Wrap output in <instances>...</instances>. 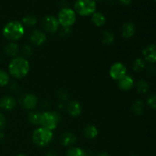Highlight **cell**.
Returning a JSON list of instances; mask_svg holds the SVG:
<instances>
[{"label": "cell", "mask_w": 156, "mask_h": 156, "mask_svg": "<svg viewBox=\"0 0 156 156\" xmlns=\"http://www.w3.org/2000/svg\"><path fill=\"white\" fill-rule=\"evenodd\" d=\"M47 156H57V154H56V152L55 151L50 150L47 152Z\"/></svg>", "instance_id": "cell-35"}, {"label": "cell", "mask_w": 156, "mask_h": 156, "mask_svg": "<svg viewBox=\"0 0 156 156\" xmlns=\"http://www.w3.org/2000/svg\"><path fill=\"white\" fill-rule=\"evenodd\" d=\"M97 1H101V0H97Z\"/></svg>", "instance_id": "cell-39"}, {"label": "cell", "mask_w": 156, "mask_h": 156, "mask_svg": "<svg viewBox=\"0 0 156 156\" xmlns=\"http://www.w3.org/2000/svg\"><path fill=\"white\" fill-rule=\"evenodd\" d=\"M97 156H110V155H108V154L107 153V152H100V153L98 154Z\"/></svg>", "instance_id": "cell-37"}, {"label": "cell", "mask_w": 156, "mask_h": 156, "mask_svg": "<svg viewBox=\"0 0 156 156\" xmlns=\"http://www.w3.org/2000/svg\"><path fill=\"white\" fill-rule=\"evenodd\" d=\"M147 104L151 108L156 110V94H152L147 98Z\"/></svg>", "instance_id": "cell-29"}, {"label": "cell", "mask_w": 156, "mask_h": 156, "mask_svg": "<svg viewBox=\"0 0 156 156\" xmlns=\"http://www.w3.org/2000/svg\"><path fill=\"white\" fill-rule=\"evenodd\" d=\"M41 24L44 30L50 34H54L59 30V23L58 19L51 15H47L44 17L42 20Z\"/></svg>", "instance_id": "cell-7"}, {"label": "cell", "mask_w": 156, "mask_h": 156, "mask_svg": "<svg viewBox=\"0 0 156 156\" xmlns=\"http://www.w3.org/2000/svg\"><path fill=\"white\" fill-rule=\"evenodd\" d=\"M27 120L33 125H41V113L38 111H30L27 114Z\"/></svg>", "instance_id": "cell-21"}, {"label": "cell", "mask_w": 156, "mask_h": 156, "mask_svg": "<svg viewBox=\"0 0 156 156\" xmlns=\"http://www.w3.org/2000/svg\"><path fill=\"white\" fill-rule=\"evenodd\" d=\"M37 22V19L33 15H27L22 18V23L27 27H33Z\"/></svg>", "instance_id": "cell-25"}, {"label": "cell", "mask_w": 156, "mask_h": 156, "mask_svg": "<svg viewBox=\"0 0 156 156\" xmlns=\"http://www.w3.org/2000/svg\"><path fill=\"white\" fill-rule=\"evenodd\" d=\"M2 34L4 37L9 41H18L24 34V25L18 21H9L3 27Z\"/></svg>", "instance_id": "cell-2"}, {"label": "cell", "mask_w": 156, "mask_h": 156, "mask_svg": "<svg viewBox=\"0 0 156 156\" xmlns=\"http://www.w3.org/2000/svg\"><path fill=\"white\" fill-rule=\"evenodd\" d=\"M32 52H33V50H32L31 47L28 45H25L22 47L21 50V56L26 59V57H29V56H31Z\"/></svg>", "instance_id": "cell-28"}, {"label": "cell", "mask_w": 156, "mask_h": 156, "mask_svg": "<svg viewBox=\"0 0 156 156\" xmlns=\"http://www.w3.org/2000/svg\"><path fill=\"white\" fill-rule=\"evenodd\" d=\"M60 143L63 146H71L76 143V136L71 132L64 133L60 136Z\"/></svg>", "instance_id": "cell-15"}, {"label": "cell", "mask_w": 156, "mask_h": 156, "mask_svg": "<svg viewBox=\"0 0 156 156\" xmlns=\"http://www.w3.org/2000/svg\"><path fill=\"white\" fill-rule=\"evenodd\" d=\"M143 56L144 60L149 63L156 62V45L155 44H149L145 47L143 50Z\"/></svg>", "instance_id": "cell-10"}, {"label": "cell", "mask_w": 156, "mask_h": 156, "mask_svg": "<svg viewBox=\"0 0 156 156\" xmlns=\"http://www.w3.org/2000/svg\"><path fill=\"white\" fill-rule=\"evenodd\" d=\"M9 75L4 70H0V87L5 86L9 82Z\"/></svg>", "instance_id": "cell-27"}, {"label": "cell", "mask_w": 156, "mask_h": 156, "mask_svg": "<svg viewBox=\"0 0 156 156\" xmlns=\"http://www.w3.org/2000/svg\"><path fill=\"white\" fill-rule=\"evenodd\" d=\"M16 106V101L9 95L4 96L0 99V108L5 111H12Z\"/></svg>", "instance_id": "cell-12"}, {"label": "cell", "mask_w": 156, "mask_h": 156, "mask_svg": "<svg viewBox=\"0 0 156 156\" xmlns=\"http://www.w3.org/2000/svg\"><path fill=\"white\" fill-rule=\"evenodd\" d=\"M155 2H156V0H155Z\"/></svg>", "instance_id": "cell-41"}, {"label": "cell", "mask_w": 156, "mask_h": 156, "mask_svg": "<svg viewBox=\"0 0 156 156\" xmlns=\"http://www.w3.org/2000/svg\"><path fill=\"white\" fill-rule=\"evenodd\" d=\"M91 21H92L93 24L97 27H101V26L105 25V22H106V18L102 13L95 12L92 14Z\"/></svg>", "instance_id": "cell-19"}, {"label": "cell", "mask_w": 156, "mask_h": 156, "mask_svg": "<svg viewBox=\"0 0 156 156\" xmlns=\"http://www.w3.org/2000/svg\"><path fill=\"white\" fill-rule=\"evenodd\" d=\"M136 32V27L133 23L131 22H126L122 27V31L121 34L123 37L129 39L133 37L134 34Z\"/></svg>", "instance_id": "cell-16"}, {"label": "cell", "mask_w": 156, "mask_h": 156, "mask_svg": "<svg viewBox=\"0 0 156 156\" xmlns=\"http://www.w3.org/2000/svg\"><path fill=\"white\" fill-rule=\"evenodd\" d=\"M137 91L140 94H146L149 90V83L145 79H140L136 84Z\"/></svg>", "instance_id": "cell-23"}, {"label": "cell", "mask_w": 156, "mask_h": 156, "mask_svg": "<svg viewBox=\"0 0 156 156\" xmlns=\"http://www.w3.org/2000/svg\"><path fill=\"white\" fill-rule=\"evenodd\" d=\"M119 1H120L121 4L124 5H129V4H131L133 0H119Z\"/></svg>", "instance_id": "cell-34"}, {"label": "cell", "mask_w": 156, "mask_h": 156, "mask_svg": "<svg viewBox=\"0 0 156 156\" xmlns=\"http://www.w3.org/2000/svg\"><path fill=\"white\" fill-rule=\"evenodd\" d=\"M117 85H118L119 88L122 91H129L133 87L134 80L132 76L129 75H125L123 78L119 79Z\"/></svg>", "instance_id": "cell-13"}, {"label": "cell", "mask_w": 156, "mask_h": 156, "mask_svg": "<svg viewBox=\"0 0 156 156\" xmlns=\"http://www.w3.org/2000/svg\"><path fill=\"white\" fill-rule=\"evenodd\" d=\"M30 70L29 62L22 56H16L9 65V72L12 77L15 79H22L25 77Z\"/></svg>", "instance_id": "cell-1"}, {"label": "cell", "mask_w": 156, "mask_h": 156, "mask_svg": "<svg viewBox=\"0 0 156 156\" xmlns=\"http://www.w3.org/2000/svg\"><path fill=\"white\" fill-rule=\"evenodd\" d=\"M114 41V36L111 31L106 30L103 33L102 35V43L106 45H110V44H113Z\"/></svg>", "instance_id": "cell-26"}, {"label": "cell", "mask_w": 156, "mask_h": 156, "mask_svg": "<svg viewBox=\"0 0 156 156\" xmlns=\"http://www.w3.org/2000/svg\"><path fill=\"white\" fill-rule=\"evenodd\" d=\"M57 19L62 27H70L76 21V12L69 8H64L58 14Z\"/></svg>", "instance_id": "cell-6"}, {"label": "cell", "mask_w": 156, "mask_h": 156, "mask_svg": "<svg viewBox=\"0 0 156 156\" xmlns=\"http://www.w3.org/2000/svg\"><path fill=\"white\" fill-rule=\"evenodd\" d=\"M17 156H27V155H24V154H19V155H18Z\"/></svg>", "instance_id": "cell-38"}, {"label": "cell", "mask_w": 156, "mask_h": 156, "mask_svg": "<svg viewBox=\"0 0 156 156\" xmlns=\"http://www.w3.org/2000/svg\"><path fill=\"white\" fill-rule=\"evenodd\" d=\"M126 66L121 62H115L111 66L109 70L110 76L114 80H117L123 78L125 75H126Z\"/></svg>", "instance_id": "cell-9"}, {"label": "cell", "mask_w": 156, "mask_h": 156, "mask_svg": "<svg viewBox=\"0 0 156 156\" xmlns=\"http://www.w3.org/2000/svg\"><path fill=\"white\" fill-rule=\"evenodd\" d=\"M132 111L136 115H141L144 111V104L142 100H136L132 105Z\"/></svg>", "instance_id": "cell-22"}, {"label": "cell", "mask_w": 156, "mask_h": 156, "mask_svg": "<svg viewBox=\"0 0 156 156\" xmlns=\"http://www.w3.org/2000/svg\"><path fill=\"white\" fill-rule=\"evenodd\" d=\"M58 95H59V98L62 100L65 101L67 100L68 98V93L65 91V90H59V92H58Z\"/></svg>", "instance_id": "cell-31"}, {"label": "cell", "mask_w": 156, "mask_h": 156, "mask_svg": "<svg viewBox=\"0 0 156 156\" xmlns=\"http://www.w3.org/2000/svg\"><path fill=\"white\" fill-rule=\"evenodd\" d=\"M66 156H91L90 152L85 151L81 148L73 147L66 152Z\"/></svg>", "instance_id": "cell-20"}, {"label": "cell", "mask_w": 156, "mask_h": 156, "mask_svg": "<svg viewBox=\"0 0 156 156\" xmlns=\"http://www.w3.org/2000/svg\"><path fill=\"white\" fill-rule=\"evenodd\" d=\"M72 30L70 29V27H62V29L59 31V34L62 37H66L71 34Z\"/></svg>", "instance_id": "cell-30"}, {"label": "cell", "mask_w": 156, "mask_h": 156, "mask_svg": "<svg viewBox=\"0 0 156 156\" xmlns=\"http://www.w3.org/2000/svg\"><path fill=\"white\" fill-rule=\"evenodd\" d=\"M145 67H146V62L144 59L141 58H137L133 62V69L134 72L140 73L144 69Z\"/></svg>", "instance_id": "cell-24"}, {"label": "cell", "mask_w": 156, "mask_h": 156, "mask_svg": "<svg viewBox=\"0 0 156 156\" xmlns=\"http://www.w3.org/2000/svg\"><path fill=\"white\" fill-rule=\"evenodd\" d=\"M84 135L87 139L93 140L98 135V129L94 125H88L84 129Z\"/></svg>", "instance_id": "cell-18"}, {"label": "cell", "mask_w": 156, "mask_h": 156, "mask_svg": "<svg viewBox=\"0 0 156 156\" xmlns=\"http://www.w3.org/2000/svg\"><path fill=\"white\" fill-rule=\"evenodd\" d=\"M53 137V133L51 130L44 127H39L34 131L32 141L38 147H45L52 141Z\"/></svg>", "instance_id": "cell-3"}, {"label": "cell", "mask_w": 156, "mask_h": 156, "mask_svg": "<svg viewBox=\"0 0 156 156\" xmlns=\"http://www.w3.org/2000/svg\"><path fill=\"white\" fill-rule=\"evenodd\" d=\"M19 104L21 105L22 108L26 110H32L36 108L37 105L38 99L36 95L30 93H27L20 97Z\"/></svg>", "instance_id": "cell-8"}, {"label": "cell", "mask_w": 156, "mask_h": 156, "mask_svg": "<svg viewBox=\"0 0 156 156\" xmlns=\"http://www.w3.org/2000/svg\"><path fill=\"white\" fill-rule=\"evenodd\" d=\"M147 74L149 76H155L156 75V67L155 66H150L147 69Z\"/></svg>", "instance_id": "cell-33"}, {"label": "cell", "mask_w": 156, "mask_h": 156, "mask_svg": "<svg viewBox=\"0 0 156 156\" xmlns=\"http://www.w3.org/2000/svg\"><path fill=\"white\" fill-rule=\"evenodd\" d=\"M30 42L37 47H41L47 41V36L43 31L39 30H34L30 35Z\"/></svg>", "instance_id": "cell-11"}, {"label": "cell", "mask_w": 156, "mask_h": 156, "mask_svg": "<svg viewBox=\"0 0 156 156\" xmlns=\"http://www.w3.org/2000/svg\"><path fill=\"white\" fill-rule=\"evenodd\" d=\"M60 120V114L56 111H45L41 113V125L42 127L53 131L57 127Z\"/></svg>", "instance_id": "cell-4"}, {"label": "cell", "mask_w": 156, "mask_h": 156, "mask_svg": "<svg viewBox=\"0 0 156 156\" xmlns=\"http://www.w3.org/2000/svg\"><path fill=\"white\" fill-rule=\"evenodd\" d=\"M4 52L7 56L16 57L17 55L19 53L20 50L18 44L14 42H10L5 47Z\"/></svg>", "instance_id": "cell-17"}, {"label": "cell", "mask_w": 156, "mask_h": 156, "mask_svg": "<svg viewBox=\"0 0 156 156\" xmlns=\"http://www.w3.org/2000/svg\"><path fill=\"white\" fill-rule=\"evenodd\" d=\"M4 138H5L4 133H3L2 132H1V131H0V143L3 141V140H4Z\"/></svg>", "instance_id": "cell-36"}, {"label": "cell", "mask_w": 156, "mask_h": 156, "mask_svg": "<svg viewBox=\"0 0 156 156\" xmlns=\"http://www.w3.org/2000/svg\"><path fill=\"white\" fill-rule=\"evenodd\" d=\"M132 156H136V155H132Z\"/></svg>", "instance_id": "cell-40"}, {"label": "cell", "mask_w": 156, "mask_h": 156, "mask_svg": "<svg viewBox=\"0 0 156 156\" xmlns=\"http://www.w3.org/2000/svg\"><path fill=\"white\" fill-rule=\"evenodd\" d=\"M82 111V105L77 101H70L67 105V111L72 117H79Z\"/></svg>", "instance_id": "cell-14"}, {"label": "cell", "mask_w": 156, "mask_h": 156, "mask_svg": "<svg viewBox=\"0 0 156 156\" xmlns=\"http://www.w3.org/2000/svg\"><path fill=\"white\" fill-rule=\"evenodd\" d=\"M75 11L82 16L92 15L96 11V2L94 0H77L75 3Z\"/></svg>", "instance_id": "cell-5"}, {"label": "cell", "mask_w": 156, "mask_h": 156, "mask_svg": "<svg viewBox=\"0 0 156 156\" xmlns=\"http://www.w3.org/2000/svg\"><path fill=\"white\" fill-rule=\"evenodd\" d=\"M6 125V119L2 113H0V131L2 130Z\"/></svg>", "instance_id": "cell-32"}]
</instances>
